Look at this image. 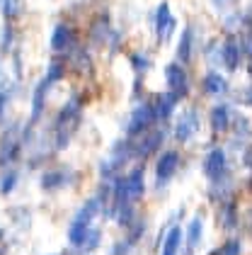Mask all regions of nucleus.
<instances>
[{"mask_svg": "<svg viewBox=\"0 0 252 255\" xmlns=\"http://www.w3.org/2000/svg\"><path fill=\"white\" fill-rule=\"evenodd\" d=\"M80 107H83L80 100L73 98L71 102H66L63 110L58 112V117H56V148H66L68 141L73 138L78 124H80V112H83Z\"/></svg>", "mask_w": 252, "mask_h": 255, "instance_id": "f257e3e1", "label": "nucleus"}, {"mask_svg": "<svg viewBox=\"0 0 252 255\" xmlns=\"http://www.w3.org/2000/svg\"><path fill=\"white\" fill-rule=\"evenodd\" d=\"M63 78V63H51L49 66V73L39 80V85L34 88V95H32V122H37L41 110H44V100H46V93L49 88L56 83V80Z\"/></svg>", "mask_w": 252, "mask_h": 255, "instance_id": "f03ea898", "label": "nucleus"}, {"mask_svg": "<svg viewBox=\"0 0 252 255\" xmlns=\"http://www.w3.org/2000/svg\"><path fill=\"white\" fill-rule=\"evenodd\" d=\"M155 110H153V102L151 105H141L136 107L129 117V124H126V134L129 136H138V134H146L155 122Z\"/></svg>", "mask_w": 252, "mask_h": 255, "instance_id": "7ed1b4c3", "label": "nucleus"}, {"mask_svg": "<svg viewBox=\"0 0 252 255\" xmlns=\"http://www.w3.org/2000/svg\"><path fill=\"white\" fill-rule=\"evenodd\" d=\"M165 80H168V90L172 95H177V98L187 95V76H184V68L179 63L165 66Z\"/></svg>", "mask_w": 252, "mask_h": 255, "instance_id": "20e7f679", "label": "nucleus"}, {"mask_svg": "<svg viewBox=\"0 0 252 255\" xmlns=\"http://www.w3.org/2000/svg\"><path fill=\"white\" fill-rule=\"evenodd\" d=\"M226 168H228V160H226V153L221 148H213L211 153L206 156V160H204V175L213 180V182L226 175Z\"/></svg>", "mask_w": 252, "mask_h": 255, "instance_id": "39448f33", "label": "nucleus"}, {"mask_svg": "<svg viewBox=\"0 0 252 255\" xmlns=\"http://www.w3.org/2000/svg\"><path fill=\"white\" fill-rule=\"evenodd\" d=\"M177 165H179L177 151H165V153L160 156V160H158V168H155V180H158V185H165V182L177 173Z\"/></svg>", "mask_w": 252, "mask_h": 255, "instance_id": "423d86ee", "label": "nucleus"}, {"mask_svg": "<svg viewBox=\"0 0 252 255\" xmlns=\"http://www.w3.org/2000/svg\"><path fill=\"white\" fill-rule=\"evenodd\" d=\"M199 131V117L194 110H184L182 117L177 119V127H174V136L179 141H189Z\"/></svg>", "mask_w": 252, "mask_h": 255, "instance_id": "0eeeda50", "label": "nucleus"}, {"mask_svg": "<svg viewBox=\"0 0 252 255\" xmlns=\"http://www.w3.org/2000/svg\"><path fill=\"white\" fill-rule=\"evenodd\" d=\"M163 136H165V131H163V129H148V131H146V136H143V141L138 143L136 153H138L141 158H148L151 153H155V151L163 146Z\"/></svg>", "mask_w": 252, "mask_h": 255, "instance_id": "6e6552de", "label": "nucleus"}, {"mask_svg": "<svg viewBox=\"0 0 252 255\" xmlns=\"http://www.w3.org/2000/svg\"><path fill=\"white\" fill-rule=\"evenodd\" d=\"M155 29H158V39H168L174 29V17L168 7V2H163L158 7V17H155Z\"/></svg>", "mask_w": 252, "mask_h": 255, "instance_id": "1a4fd4ad", "label": "nucleus"}, {"mask_svg": "<svg viewBox=\"0 0 252 255\" xmlns=\"http://www.w3.org/2000/svg\"><path fill=\"white\" fill-rule=\"evenodd\" d=\"M240 59H243V49H240V44H238L235 39H228L226 44H223V49H221V61H223V66H226L228 71H238Z\"/></svg>", "mask_w": 252, "mask_h": 255, "instance_id": "9d476101", "label": "nucleus"}, {"mask_svg": "<svg viewBox=\"0 0 252 255\" xmlns=\"http://www.w3.org/2000/svg\"><path fill=\"white\" fill-rule=\"evenodd\" d=\"M124 185H126V199H129V204L138 202L143 197V192H146V182H143V173L141 170H134L131 175L124 177Z\"/></svg>", "mask_w": 252, "mask_h": 255, "instance_id": "9b49d317", "label": "nucleus"}, {"mask_svg": "<svg viewBox=\"0 0 252 255\" xmlns=\"http://www.w3.org/2000/svg\"><path fill=\"white\" fill-rule=\"evenodd\" d=\"M179 102V98L177 95H172L170 90L168 93H163V95H158L153 102V110H155V117L158 119H168L170 115H172V110H174V105Z\"/></svg>", "mask_w": 252, "mask_h": 255, "instance_id": "f8f14e48", "label": "nucleus"}, {"mask_svg": "<svg viewBox=\"0 0 252 255\" xmlns=\"http://www.w3.org/2000/svg\"><path fill=\"white\" fill-rule=\"evenodd\" d=\"M73 44V29L66 24H58L51 34V49L54 51H68V46Z\"/></svg>", "mask_w": 252, "mask_h": 255, "instance_id": "ddd939ff", "label": "nucleus"}, {"mask_svg": "<svg viewBox=\"0 0 252 255\" xmlns=\"http://www.w3.org/2000/svg\"><path fill=\"white\" fill-rule=\"evenodd\" d=\"M228 124H231V107H226V105L213 107V112H211V129L213 131H226Z\"/></svg>", "mask_w": 252, "mask_h": 255, "instance_id": "4468645a", "label": "nucleus"}, {"mask_svg": "<svg viewBox=\"0 0 252 255\" xmlns=\"http://www.w3.org/2000/svg\"><path fill=\"white\" fill-rule=\"evenodd\" d=\"M201 231H204V219H201V216H194L192 221H189V226H187V251H189V253L199 246Z\"/></svg>", "mask_w": 252, "mask_h": 255, "instance_id": "2eb2a0df", "label": "nucleus"}, {"mask_svg": "<svg viewBox=\"0 0 252 255\" xmlns=\"http://www.w3.org/2000/svg\"><path fill=\"white\" fill-rule=\"evenodd\" d=\"M179 246H182V229L172 226L170 234L165 236V243H163V253L160 255H177L179 253Z\"/></svg>", "mask_w": 252, "mask_h": 255, "instance_id": "dca6fc26", "label": "nucleus"}, {"mask_svg": "<svg viewBox=\"0 0 252 255\" xmlns=\"http://www.w3.org/2000/svg\"><path fill=\"white\" fill-rule=\"evenodd\" d=\"M66 180H68L66 170H49L46 175L41 177V187L44 190H58V187L66 185Z\"/></svg>", "mask_w": 252, "mask_h": 255, "instance_id": "f3484780", "label": "nucleus"}, {"mask_svg": "<svg viewBox=\"0 0 252 255\" xmlns=\"http://www.w3.org/2000/svg\"><path fill=\"white\" fill-rule=\"evenodd\" d=\"M228 88V83L226 78L221 76V73H209L206 78H204V90L209 93V95H218V93H223Z\"/></svg>", "mask_w": 252, "mask_h": 255, "instance_id": "a211bd4d", "label": "nucleus"}, {"mask_svg": "<svg viewBox=\"0 0 252 255\" xmlns=\"http://www.w3.org/2000/svg\"><path fill=\"white\" fill-rule=\"evenodd\" d=\"M99 241H102V234H99V229H92V226H90V229H87V234H85V238H83V243H80L78 248H80V251H87V253H90V251H95L97 246H99Z\"/></svg>", "mask_w": 252, "mask_h": 255, "instance_id": "6ab92c4d", "label": "nucleus"}, {"mask_svg": "<svg viewBox=\"0 0 252 255\" xmlns=\"http://www.w3.org/2000/svg\"><path fill=\"white\" fill-rule=\"evenodd\" d=\"M192 41H194V34H192V27H187L184 29V34H182V39H179V49H177V54H179V59H189L192 56Z\"/></svg>", "mask_w": 252, "mask_h": 255, "instance_id": "aec40b11", "label": "nucleus"}, {"mask_svg": "<svg viewBox=\"0 0 252 255\" xmlns=\"http://www.w3.org/2000/svg\"><path fill=\"white\" fill-rule=\"evenodd\" d=\"M2 12H5V17H10V20L19 17V15L24 12V0H2Z\"/></svg>", "mask_w": 252, "mask_h": 255, "instance_id": "412c9836", "label": "nucleus"}, {"mask_svg": "<svg viewBox=\"0 0 252 255\" xmlns=\"http://www.w3.org/2000/svg\"><path fill=\"white\" fill-rule=\"evenodd\" d=\"M209 255H240V241H228V243L218 246L216 251H211Z\"/></svg>", "mask_w": 252, "mask_h": 255, "instance_id": "4be33fe9", "label": "nucleus"}, {"mask_svg": "<svg viewBox=\"0 0 252 255\" xmlns=\"http://www.w3.org/2000/svg\"><path fill=\"white\" fill-rule=\"evenodd\" d=\"M15 182H17V173L12 170L10 175H5V177H2V182H0V192H2V195L12 192V190H15Z\"/></svg>", "mask_w": 252, "mask_h": 255, "instance_id": "5701e85b", "label": "nucleus"}, {"mask_svg": "<svg viewBox=\"0 0 252 255\" xmlns=\"http://www.w3.org/2000/svg\"><path fill=\"white\" fill-rule=\"evenodd\" d=\"M131 63H134V68L138 71V73H143V71L148 68V59L141 56V54H134V56H131Z\"/></svg>", "mask_w": 252, "mask_h": 255, "instance_id": "b1692460", "label": "nucleus"}, {"mask_svg": "<svg viewBox=\"0 0 252 255\" xmlns=\"http://www.w3.org/2000/svg\"><path fill=\"white\" fill-rule=\"evenodd\" d=\"M240 49H243L245 56H250L252 59V32L250 34H245V39H243V46H240Z\"/></svg>", "mask_w": 252, "mask_h": 255, "instance_id": "393cba45", "label": "nucleus"}, {"mask_svg": "<svg viewBox=\"0 0 252 255\" xmlns=\"http://www.w3.org/2000/svg\"><path fill=\"white\" fill-rule=\"evenodd\" d=\"M5 105H7V93L0 90V119H2V115H5Z\"/></svg>", "mask_w": 252, "mask_h": 255, "instance_id": "a878e982", "label": "nucleus"}, {"mask_svg": "<svg viewBox=\"0 0 252 255\" xmlns=\"http://www.w3.org/2000/svg\"><path fill=\"white\" fill-rule=\"evenodd\" d=\"M213 2H216L218 7H228V5H233L235 0H213Z\"/></svg>", "mask_w": 252, "mask_h": 255, "instance_id": "bb28decb", "label": "nucleus"}]
</instances>
